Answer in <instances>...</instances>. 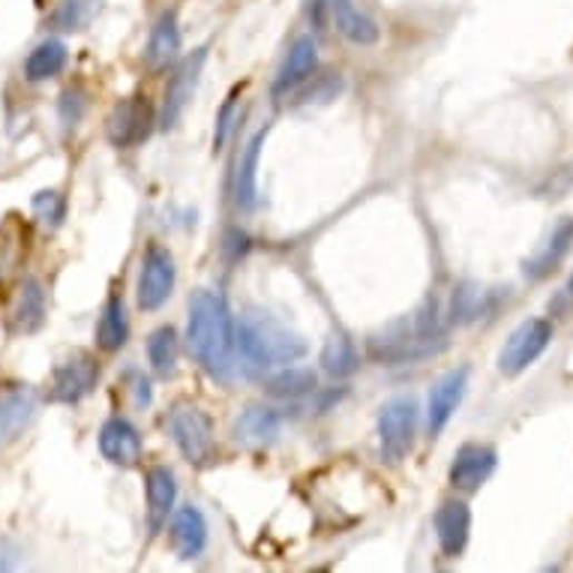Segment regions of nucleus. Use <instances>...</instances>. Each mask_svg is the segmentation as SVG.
Segmentation results:
<instances>
[{"label":"nucleus","instance_id":"nucleus-1","mask_svg":"<svg viewBox=\"0 0 573 573\" xmlns=\"http://www.w3.org/2000/svg\"><path fill=\"white\" fill-rule=\"evenodd\" d=\"M187 346L196 364L214 382L228 385L238 376V352H235V318L226 297L201 288L189 300Z\"/></svg>","mask_w":573,"mask_h":573},{"label":"nucleus","instance_id":"nucleus-2","mask_svg":"<svg viewBox=\"0 0 573 573\" xmlns=\"http://www.w3.org/2000/svg\"><path fill=\"white\" fill-rule=\"evenodd\" d=\"M235 352H238V369H244L247 376H265L267 369L300 360L307 355V343L270 316L247 313L240 322H235Z\"/></svg>","mask_w":573,"mask_h":573},{"label":"nucleus","instance_id":"nucleus-3","mask_svg":"<svg viewBox=\"0 0 573 573\" xmlns=\"http://www.w3.org/2000/svg\"><path fill=\"white\" fill-rule=\"evenodd\" d=\"M168 435L178 445L180 456L189 465H210L217 460V435H214V421L208 412H201L198 406L180 403L171 408L168 415Z\"/></svg>","mask_w":573,"mask_h":573},{"label":"nucleus","instance_id":"nucleus-4","mask_svg":"<svg viewBox=\"0 0 573 573\" xmlns=\"http://www.w3.org/2000/svg\"><path fill=\"white\" fill-rule=\"evenodd\" d=\"M417 435V403L412 396H394L378 412V445L387 463H403Z\"/></svg>","mask_w":573,"mask_h":573},{"label":"nucleus","instance_id":"nucleus-5","mask_svg":"<svg viewBox=\"0 0 573 573\" xmlns=\"http://www.w3.org/2000/svg\"><path fill=\"white\" fill-rule=\"evenodd\" d=\"M553 343V322L546 318H525L514 334L507 336V343L498 352V373L507 378H516L528 366L544 355Z\"/></svg>","mask_w":573,"mask_h":573},{"label":"nucleus","instance_id":"nucleus-6","mask_svg":"<svg viewBox=\"0 0 573 573\" xmlns=\"http://www.w3.org/2000/svg\"><path fill=\"white\" fill-rule=\"evenodd\" d=\"M442 352V346L426 343L424 336L417 334L415 322H394L385 327L382 334L369 336V357L378 364H415L421 357H433Z\"/></svg>","mask_w":573,"mask_h":573},{"label":"nucleus","instance_id":"nucleus-7","mask_svg":"<svg viewBox=\"0 0 573 573\" xmlns=\"http://www.w3.org/2000/svg\"><path fill=\"white\" fill-rule=\"evenodd\" d=\"M205 60H208V49H196L175 67V72H171V79L166 85L162 111H159V127L162 129H175L180 124V118L187 115L189 102L196 97L201 70H205Z\"/></svg>","mask_w":573,"mask_h":573},{"label":"nucleus","instance_id":"nucleus-8","mask_svg":"<svg viewBox=\"0 0 573 573\" xmlns=\"http://www.w3.org/2000/svg\"><path fill=\"white\" fill-rule=\"evenodd\" d=\"M175 279H178L175 256L159 244H148L139 274V307L145 313H157L175 292Z\"/></svg>","mask_w":573,"mask_h":573},{"label":"nucleus","instance_id":"nucleus-9","mask_svg":"<svg viewBox=\"0 0 573 573\" xmlns=\"http://www.w3.org/2000/svg\"><path fill=\"white\" fill-rule=\"evenodd\" d=\"M99 382V360L88 352H76L70 360L55 366L49 382V399L51 403H63V406H76L85 396L93 394Z\"/></svg>","mask_w":573,"mask_h":573},{"label":"nucleus","instance_id":"nucleus-10","mask_svg":"<svg viewBox=\"0 0 573 573\" xmlns=\"http://www.w3.org/2000/svg\"><path fill=\"white\" fill-rule=\"evenodd\" d=\"M157 124L154 106L148 97H127L109 111L106 118V136L115 148H136L148 139Z\"/></svg>","mask_w":573,"mask_h":573},{"label":"nucleus","instance_id":"nucleus-11","mask_svg":"<svg viewBox=\"0 0 573 573\" xmlns=\"http://www.w3.org/2000/svg\"><path fill=\"white\" fill-rule=\"evenodd\" d=\"M498 468V454H495L493 445H477V442H468V445L456 447L454 463H451V472H447V481L460 493H477L481 486L495 475Z\"/></svg>","mask_w":573,"mask_h":573},{"label":"nucleus","instance_id":"nucleus-12","mask_svg":"<svg viewBox=\"0 0 573 573\" xmlns=\"http://www.w3.org/2000/svg\"><path fill=\"white\" fill-rule=\"evenodd\" d=\"M465 391H468V366L451 369L447 376L435 382V387L429 391V403H426V429L433 438L451 424V417L456 415V408L463 403Z\"/></svg>","mask_w":573,"mask_h":573},{"label":"nucleus","instance_id":"nucleus-13","mask_svg":"<svg viewBox=\"0 0 573 573\" xmlns=\"http://www.w3.org/2000/svg\"><path fill=\"white\" fill-rule=\"evenodd\" d=\"M318 10H325L334 19L336 30L352 46H376L382 40V28L357 0H316Z\"/></svg>","mask_w":573,"mask_h":573},{"label":"nucleus","instance_id":"nucleus-14","mask_svg":"<svg viewBox=\"0 0 573 573\" xmlns=\"http://www.w3.org/2000/svg\"><path fill=\"white\" fill-rule=\"evenodd\" d=\"M99 451L111 465L120 468H136L141 463V433L129 424L127 417H109L99 429Z\"/></svg>","mask_w":573,"mask_h":573},{"label":"nucleus","instance_id":"nucleus-15","mask_svg":"<svg viewBox=\"0 0 573 573\" xmlns=\"http://www.w3.org/2000/svg\"><path fill=\"white\" fill-rule=\"evenodd\" d=\"M318 70V46L316 40L304 33V37H297L292 42V49H288L286 60H283V67H279V76L274 81V97H286L292 90H297L300 85H307Z\"/></svg>","mask_w":573,"mask_h":573},{"label":"nucleus","instance_id":"nucleus-16","mask_svg":"<svg viewBox=\"0 0 573 573\" xmlns=\"http://www.w3.org/2000/svg\"><path fill=\"white\" fill-rule=\"evenodd\" d=\"M171 546L184 562L201 559V553L208 550V520L198 511L196 504H184L171 514Z\"/></svg>","mask_w":573,"mask_h":573},{"label":"nucleus","instance_id":"nucleus-17","mask_svg":"<svg viewBox=\"0 0 573 573\" xmlns=\"http://www.w3.org/2000/svg\"><path fill=\"white\" fill-rule=\"evenodd\" d=\"M435 537L447 559H460L472 537V511L465 502H445L435 511Z\"/></svg>","mask_w":573,"mask_h":573},{"label":"nucleus","instance_id":"nucleus-18","mask_svg":"<svg viewBox=\"0 0 573 573\" xmlns=\"http://www.w3.org/2000/svg\"><path fill=\"white\" fill-rule=\"evenodd\" d=\"M145 495H148V525L150 534L162 532L168 516L175 514V502H178V481L175 472L166 465H154L145 475Z\"/></svg>","mask_w":573,"mask_h":573},{"label":"nucleus","instance_id":"nucleus-19","mask_svg":"<svg viewBox=\"0 0 573 573\" xmlns=\"http://www.w3.org/2000/svg\"><path fill=\"white\" fill-rule=\"evenodd\" d=\"M37 391L30 387H19L12 394L0 396V447L12 445L37 417Z\"/></svg>","mask_w":573,"mask_h":573},{"label":"nucleus","instance_id":"nucleus-20","mask_svg":"<svg viewBox=\"0 0 573 573\" xmlns=\"http://www.w3.org/2000/svg\"><path fill=\"white\" fill-rule=\"evenodd\" d=\"M46 288L40 279H24L10 307V325L16 334H37L46 325Z\"/></svg>","mask_w":573,"mask_h":573},{"label":"nucleus","instance_id":"nucleus-21","mask_svg":"<svg viewBox=\"0 0 573 573\" xmlns=\"http://www.w3.org/2000/svg\"><path fill=\"white\" fill-rule=\"evenodd\" d=\"M573 249V217L562 219L559 226L553 228V235L546 238V244L532 258H525L523 274L528 279H546L553 274L555 267L562 265L564 256Z\"/></svg>","mask_w":573,"mask_h":573},{"label":"nucleus","instance_id":"nucleus-22","mask_svg":"<svg viewBox=\"0 0 573 573\" xmlns=\"http://www.w3.org/2000/svg\"><path fill=\"white\" fill-rule=\"evenodd\" d=\"M180 51V24L175 12H162L159 21L150 30L148 49H145V67L150 72H162L168 70Z\"/></svg>","mask_w":573,"mask_h":573},{"label":"nucleus","instance_id":"nucleus-23","mask_svg":"<svg viewBox=\"0 0 573 573\" xmlns=\"http://www.w3.org/2000/svg\"><path fill=\"white\" fill-rule=\"evenodd\" d=\"M28 226L19 217H7L0 226V288H7L19 277L28 256Z\"/></svg>","mask_w":573,"mask_h":573},{"label":"nucleus","instance_id":"nucleus-24","mask_svg":"<svg viewBox=\"0 0 573 573\" xmlns=\"http://www.w3.org/2000/svg\"><path fill=\"white\" fill-rule=\"evenodd\" d=\"M279 429H283V417L267 406L244 408L235 421V438L247 447H265L277 442Z\"/></svg>","mask_w":573,"mask_h":573},{"label":"nucleus","instance_id":"nucleus-25","mask_svg":"<svg viewBox=\"0 0 573 573\" xmlns=\"http://www.w3.org/2000/svg\"><path fill=\"white\" fill-rule=\"evenodd\" d=\"M267 127L258 129L256 136L247 141V148L240 154L238 178H235V198L244 210H253L258 205V159H261V148H265Z\"/></svg>","mask_w":573,"mask_h":573},{"label":"nucleus","instance_id":"nucleus-26","mask_svg":"<svg viewBox=\"0 0 573 573\" xmlns=\"http://www.w3.org/2000/svg\"><path fill=\"white\" fill-rule=\"evenodd\" d=\"M129 339V318H127V304H124V297L115 292L109 295L106 300V307L99 313V322H97V346L102 352H120V348L127 346Z\"/></svg>","mask_w":573,"mask_h":573},{"label":"nucleus","instance_id":"nucleus-27","mask_svg":"<svg viewBox=\"0 0 573 573\" xmlns=\"http://www.w3.org/2000/svg\"><path fill=\"white\" fill-rule=\"evenodd\" d=\"M70 51L60 40H46L30 51L24 60V79L28 81H49L67 70Z\"/></svg>","mask_w":573,"mask_h":573},{"label":"nucleus","instance_id":"nucleus-28","mask_svg":"<svg viewBox=\"0 0 573 573\" xmlns=\"http://www.w3.org/2000/svg\"><path fill=\"white\" fill-rule=\"evenodd\" d=\"M178 330L171 325L157 327V330L148 336V360L159 378H171L178 373Z\"/></svg>","mask_w":573,"mask_h":573},{"label":"nucleus","instance_id":"nucleus-29","mask_svg":"<svg viewBox=\"0 0 573 573\" xmlns=\"http://www.w3.org/2000/svg\"><path fill=\"white\" fill-rule=\"evenodd\" d=\"M99 16V0H63L55 10L49 12L51 30H60V33H79V30H88L90 21Z\"/></svg>","mask_w":573,"mask_h":573},{"label":"nucleus","instance_id":"nucleus-30","mask_svg":"<svg viewBox=\"0 0 573 573\" xmlns=\"http://www.w3.org/2000/svg\"><path fill=\"white\" fill-rule=\"evenodd\" d=\"M318 385L316 373L309 366H283L277 376L267 378V394L279 396V399H300V396L313 394Z\"/></svg>","mask_w":573,"mask_h":573},{"label":"nucleus","instance_id":"nucleus-31","mask_svg":"<svg viewBox=\"0 0 573 573\" xmlns=\"http://www.w3.org/2000/svg\"><path fill=\"white\" fill-rule=\"evenodd\" d=\"M357 366H360V355L352 339L346 336H330L322 348V369L330 378H348L355 376Z\"/></svg>","mask_w":573,"mask_h":573},{"label":"nucleus","instance_id":"nucleus-32","mask_svg":"<svg viewBox=\"0 0 573 573\" xmlns=\"http://www.w3.org/2000/svg\"><path fill=\"white\" fill-rule=\"evenodd\" d=\"M30 208H33V214H37V219H40L42 226L58 228L63 226L70 205H67V196H63L60 189H42V192H37V196L30 198Z\"/></svg>","mask_w":573,"mask_h":573},{"label":"nucleus","instance_id":"nucleus-33","mask_svg":"<svg viewBox=\"0 0 573 573\" xmlns=\"http://www.w3.org/2000/svg\"><path fill=\"white\" fill-rule=\"evenodd\" d=\"M481 313H484V292L472 283L456 288L454 304H451V318L456 325H468V322L481 318Z\"/></svg>","mask_w":573,"mask_h":573},{"label":"nucleus","instance_id":"nucleus-34","mask_svg":"<svg viewBox=\"0 0 573 573\" xmlns=\"http://www.w3.org/2000/svg\"><path fill=\"white\" fill-rule=\"evenodd\" d=\"M316 85H309L307 90H300L297 93V106H309V102H330V99L339 97V90H343V79L334 76V72H327V76H313Z\"/></svg>","mask_w":573,"mask_h":573},{"label":"nucleus","instance_id":"nucleus-35","mask_svg":"<svg viewBox=\"0 0 573 573\" xmlns=\"http://www.w3.org/2000/svg\"><path fill=\"white\" fill-rule=\"evenodd\" d=\"M85 111H88V93L81 88H67L60 93V120L67 124V127H76L81 118H85Z\"/></svg>","mask_w":573,"mask_h":573},{"label":"nucleus","instance_id":"nucleus-36","mask_svg":"<svg viewBox=\"0 0 573 573\" xmlns=\"http://www.w3.org/2000/svg\"><path fill=\"white\" fill-rule=\"evenodd\" d=\"M238 93L240 88L231 90V97L226 99V106H223L217 115V132H214V148L217 150L226 148L228 132H231V120H235V115H238Z\"/></svg>","mask_w":573,"mask_h":573},{"label":"nucleus","instance_id":"nucleus-37","mask_svg":"<svg viewBox=\"0 0 573 573\" xmlns=\"http://www.w3.org/2000/svg\"><path fill=\"white\" fill-rule=\"evenodd\" d=\"M564 292H567V295L573 297V274H571V279H567V288H564Z\"/></svg>","mask_w":573,"mask_h":573},{"label":"nucleus","instance_id":"nucleus-38","mask_svg":"<svg viewBox=\"0 0 573 573\" xmlns=\"http://www.w3.org/2000/svg\"><path fill=\"white\" fill-rule=\"evenodd\" d=\"M37 3H40V7H46V3H49V0H37Z\"/></svg>","mask_w":573,"mask_h":573}]
</instances>
